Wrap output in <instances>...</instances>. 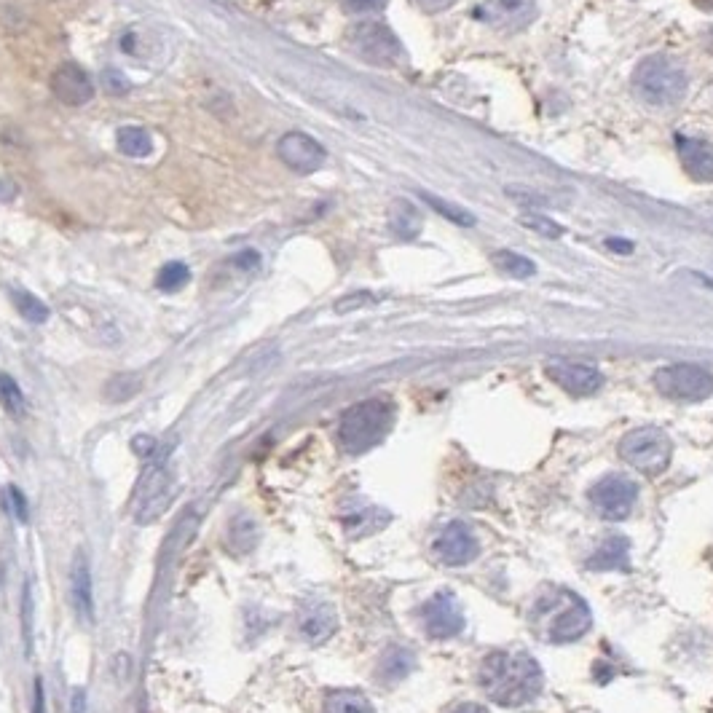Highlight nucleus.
<instances>
[{
    "instance_id": "f257e3e1",
    "label": "nucleus",
    "mask_w": 713,
    "mask_h": 713,
    "mask_svg": "<svg viewBox=\"0 0 713 713\" xmlns=\"http://www.w3.org/2000/svg\"><path fill=\"white\" fill-rule=\"evenodd\" d=\"M478 684L488 700L504 708H518L537 700L542 692V668L529 652L521 649H499L480 663Z\"/></svg>"
},
{
    "instance_id": "f03ea898",
    "label": "nucleus",
    "mask_w": 713,
    "mask_h": 713,
    "mask_svg": "<svg viewBox=\"0 0 713 713\" xmlns=\"http://www.w3.org/2000/svg\"><path fill=\"white\" fill-rule=\"evenodd\" d=\"M531 628L550 644H571L590 630V609L571 590L553 588L531 609Z\"/></svg>"
},
{
    "instance_id": "7ed1b4c3",
    "label": "nucleus",
    "mask_w": 713,
    "mask_h": 713,
    "mask_svg": "<svg viewBox=\"0 0 713 713\" xmlns=\"http://www.w3.org/2000/svg\"><path fill=\"white\" fill-rule=\"evenodd\" d=\"M630 84L644 105L665 110L676 108L687 97L689 76L679 59L668 57V54H652L638 62Z\"/></svg>"
},
{
    "instance_id": "20e7f679",
    "label": "nucleus",
    "mask_w": 713,
    "mask_h": 713,
    "mask_svg": "<svg viewBox=\"0 0 713 713\" xmlns=\"http://www.w3.org/2000/svg\"><path fill=\"white\" fill-rule=\"evenodd\" d=\"M395 408L386 400H362L352 405L341 416L338 424V443L346 453H365L368 448L378 445L392 429Z\"/></svg>"
},
{
    "instance_id": "39448f33",
    "label": "nucleus",
    "mask_w": 713,
    "mask_h": 713,
    "mask_svg": "<svg viewBox=\"0 0 713 713\" xmlns=\"http://www.w3.org/2000/svg\"><path fill=\"white\" fill-rule=\"evenodd\" d=\"M346 46L376 68H395L405 59V49L395 30L378 19H360L346 30Z\"/></svg>"
},
{
    "instance_id": "423d86ee",
    "label": "nucleus",
    "mask_w": 713,
    "mask_h": 713,
    "mask_svg": "<svg viewBox=\"0 0 713 713\" xmlns=\"http://www.w3.org/2000/svg\"><path fill=\"white\" fill-rule=\"evenodd\" d=\"M620 456L633 470L644 472V475H660L671 464L673 443L663 429L641 427L630 432L628 437H622Z\"/></svg>"
},
{
    "instance_id": "0eeeda50",
    "label": "nucleus",
    "mask_w": 713,
    "mask_h": 713,
    "mask_svg": "<svg viewBox=\"0 0 713 713\" xmlns=\"http://www.w3.org/2000/svg\"><path fill=\"white\" fill-rule=\"evenodd\" d=\"M657 392L681 403H700L713 395V373L695 362H673L655 373Z\"/></svg>"
},
{
    "instance_id": "6e6552de",
    "label": "nucleus",
    "mask_w": 713,
    "mask_h": 713,
    "mask_svg": "<svg viewBox=\"0 0 713 713\" xmlns=\"http://www.w3.org/2000/svg\"><path fill=\"white\" fill-rule=\"evenodd\" d=\"M636 496V483L622 475H609L590 488V504L606 521H625L636 507Z\"/></svg>"
},
{
    "instance_id": "1a4fd4ad",
    "label": "nucleus",
    "mask_w": 713,
    "mask_h": 713,
    "mask_svg": "<svg viewBox=\"0 0 713 713\" xmlns=\"http://www.w3.org/2000/svg\"><path fill=\"white\" fill-rule=\"evenodd\" d=\"M172 504V478L164 464H153L145 472L143 483L137 488L135 518L137 523H156Z\"/></svg>"
},
{
    "instance_id": "9d476101",
    "label": "nucleus",
    "mask_w": 713,
    "mask_h": 713,
    "mask_svg": "<svg viewBox=\"0 0 713 713\" xmlns=\"http://www.w3.org/2000/svg\"><path fill=\"white\" fill-rule=\"evenodd\" d=\"M475 19L494 30L515 33L537 19V0H483L475 6Z\"/></svg>"
},
{
    "instance_id": "9b49d317",
    "label": "nucleus",
    "mask_w": 713,
    "mask_h": 713,
    "mask_svg": "<svg viewBox=\"0 0 713 713\" xmlns=\"http://www.w3.org/2000/svg\"><path fill=\"white\" fill-rule=\"evenodd\" d=\"M277 156L295 175H314L317 169L325 167V159H328L325 148L306 132H285L279 137Z\"/></svg>"
},
{
    "instance_id": "f8f14e48",
    "label": "nucleus",
    "mask_w": 713,
    "mask_h": 713,
    "mask_svg": "<svg viewBox=\"0 0 713 713\" xmlns=\"http://www.w3.org/2000/svg\"><path fill=\"white\" fill-rule=\"evenodd\" d=\"M421 625L427 630V636L437 638V641L459 636L464 628V612L456 596L448 590L435 593L427 604L421 606Z\"/></svg>"
},
{
    "instance_id": "ddd939ff",
    "label": "nucleus",
    "mask_w": 713,
    "mask_h": 713,
    "mask_svg": "<svg viewBox=\"0 0 713 713\" xmlns=\"http://www.w3.org/2000/svg\"><path fill=\"white\" fill-rule=\"evenodd\" d=\"M432 553L443 566H464L478 555V537L462 521H451L435 537Z\"/></svg>"
},
{
    "instance_id": "4468645a",
    "label": "nucleus",
    "mask_w": 713,
    "mask_h": 713,
    "mask_svg": "<svg viewBox=\"0 0 713 713\" xmlns=\"http://www.w3.org/2000/svg\"><path fill=\"white\" fill-rule=\"evenodd\" d=\"M547 376L553 378L563 392H569V395L574 397L596 395L598 389H601V384H604L601 370L588 365V362L553 360L550 365H547Z\"/></svg>"
},
{
    "instance_id": "2eb2a0df",
    "label": "nucleus",
    "mask_w": 713,
    "mask_h": 713,
    "mask_svg": "<svg viewBox=\"0 0 713 713\" xmlns=\"http://www.w3.org/2000/svg\"><path fill=\"white\" fill-rule=\"evenodd\" d=\"M51 92L68 108H81V105H89L94 100L92 78L86 76L84 68H78L76 62H65V65H59L54 70Z\"/></svg>"
},
{
    "instance_id": "dca6fc26",
    "label": "nucleus",
    "mask_w": 713,
    "mask_h": 713,
    "mask_svg": "<svg viewBox=\"0 0 713 713\" xmlns=\"http://www.w3.org/2000/svg\"><path fill=\"white\" fill-rule=\"evenodd\" d=\"M676 151L684 172L695 183H713V145L700 137H676Z\"/></svg>"
},
{
    "instance_id": "f3484780",
    "label": "nucleus",
    "mask_w": 713,
    "mask_h": 713,
    "mask_svg": "<svg viewBox=\"0 0 713 713\" xmlns=\"http://www.w3.org/2000/svg\"><path fill=\"white\" fill-rule=\"evenodd\" d=\"M338 628V614L330 604H309L298 614V633L309 644H325Z\"/></svg>"
},
{
    "instance_id": "a211bd4d",
    "label": "nucleus",
    "mask_w": 713,
    "mask_h": 713,
    "mask_svg": "<svg viewBox=\"0 0 713 713\" xmlns=\"http://www.w3.org/2000/svg\"><path fill=\"white\" fill-rule=\"evenodd\" d=\"M70 596H73V606H76L78 617L86 625L94 622V590H92V571L86 563V555L78 553L70 569Z\"/></svg>"
},
{
    "instance_id": "6ab92c4d",
    "label": "nucleus",
    "mask_w": 713,
    "mask_h": 713,
    "mask_svg": "<svg viewBox=\"0 0 713 713\" xmlns=\"http://www.w3.org/2000/svg\"><path fill=\"white\" fill-rule=\"evenodd\" d=\"M258 539H261V531H258V523H255L252 515H236V518H231V523H228L226 529L228 553L236 555V558H242V555L255 550Z\"/></svg>"
},
{
    "instance_id": "aec40b11",
    "label": "nucleus",
    "mask_w": 713,
    "mask_h": 713,
    "mask_svg": "<svg viewBox=\"0 0 713 713\" xmlns=\"http://www.w3.org/2000/svg\"><path fill=\"white\" fill-rule=\"evenodd\" d=\"M389 228L397 239H405V242L416 239L424 228L419 207H413V202H408V199H395L389 207Z\"/></svg>"
},
{
    "instance_id": "412c9836",
    "label": "nucleus",
    "mask_w": 713,
    "mask_h": 713,
    "mask_svg": "<svg viewBox=\"0 0 713 713\" xmlns=\"http://www.w3.org/2000/svg\"><path fill=\"white\" fill-rule=\"evenodd\" d=\"M491 263L502 271L504 277L512 279H531L537 274V263L515 250H496L494 255H491Z\"/></svg>"
},
{
    "instance_id": "4be33fe9",
    "label": "nucleus",
    "mask_w": 713,
    "mask_h": 713,
    "mask_svg": "<svg viewBox=\"0 0 713 713\" xmlns=\"http://www.w3.org/2000/svg\"><path fill=\"white\" fill-rule=\"evenodd\" d=\"M325 713H373V703L357 689H336L325 697Z\"/></svg>"
},
{
    "instance_id": "5701e85b",
    "label": "nucleus",
    "mask_w": 713,
    "mask_h": 713,
    "mask_svg": "<svg viewBox=\"0 0 713 713\" xmlns=\"http://www.w3.org/2000/svg\"><path fill=\"white\" fill-rule=\"evenodd\" d=\"M116 143L118 151L124 153V156H132V159H143L153 148L151 135L145 132L143 126H121L116 135Z\"/></svg>"
},
{
    "instance_id": "b1692460",
    "label": "nucleus",
    "mask_w": 713,
    "mask_h": 713,
    "mask_svg": "<svg viewBox=\"0 0 713 713\" xmlns=\"http://www.w3.org/2000/svg\"><path fill=\"white\" fill-rule=\"evenodd\" d=\"M628 563V542L622 537L606 539L601 550L590 558V569H625Z\"/></svg>"
},
{
    "instance_id": "393cba45",
    "label": "nucleus",
    "mask_w": 713,
    "mask_h": 713,
    "mask_svg": "<svg viewBox=\"0 0 713 713\" xmlns=\"http://www.w3.org/2000/svg\"><path fill=\"white\" fill-rule=\"evenodd\" d=\"M411 671H413V655L408 652V649H400V646L389 649V652L384 655V660H381V679L386 681L405 679Z\"/></svg>"
},
{
    "instance_id": "a878e982",
    "label": "nucleus",
    "mask_w": 713,
    "mask_h": 713,
    "mask_svg": "<svg viewBox=\"0 0 713 713\" xmlns=\"http://www.w3.org/2000/svg\"><path fill=\"white\" fill-rule=\"evenodd\" d=\"M0 403H3V408L14 416V419H22L27 413V403H25V395H22V389H19V384L14 381L11 376H6V373H0Z\"/></svg>"
},
{
    "instance_id": "bb28decb",
    "label": "nucleus",
    "mask_w": 713,
    "mask_h": 713,
    "mask_svg": "<svg viewBox=\"0 0 713 713\" xmlns=\"http://www.w3.org/2000/svg\"><path fill=\"white\" fill-rule=\"evenodd\" d=\"M14 306L19 309V314L27 319V322H33V325H41V322H46L49 319V306L41 301V298H35L33 293H27V290H17L14 293Z\"/></svg>"
},
{
    "instance_id": "cd10ccee",
    "label": "nucleus",
    "mask_w": 713,
    "mask_h": 713,
    "mask_svg": "<svg viewBox=\"0 0 713 713\" xmlns=\"http://www.w3.org/2000/svg\"><path fill=\"white\" fill-rule=\"evenodd\" d=\"M188 279H191V271H188V266L180 261H172L159 271L156 285H159V290H164V293H177V290H183V287L188 285Z\"/></svg>"
},
{
    "instance_id": "c85d7f7f",
    "label": "nucleus",
    "mask_w": 713,
    "mask_h": 713,
    "mask_svg": "<svg viewBox=\"0 0 713 713\" xmlns=\"http://www.w3.org/2000/svg\"><path fill=\"white\" fill-rule=\"evenodd\" d=\"M518 223H521L523 228L534 231V234L547 236V239H558V236L566 234L561 223H555L553 218H547V215H542V212H526V215L518 218Z\"/></svg>"
},
{
    "instance_id": "c756f323",
    "label": "nucleus",
    "mask_w": 713,
    "mask_h": 713,
    "mask_svg": "<svg viewBox=\"0 0 713 713\" xmlns=\"http://www.w3.org/2000/svg\"><path fill=\"white\" fill-rule=\"evenodd\" d=\"M108 400H113V403H124V400H129V397H135L137 392H140V376H116L113 381L108 384Z\"/></svg>"
},
{
    "instance_id": "7c9ffc66",
    "label": "nucleus",
    "mask_w": 713,
    "mask_h": 713,
    "mask_svg": "<svg viewBox=\"0 0 713 713\" xmlns=\"http://www.w3.org/2000/svg\"><path fill=\"white\" fill-rule=\"evenodd\" d=\"M421 199H424L429 207H435L443 218L453 220V223H459V226H475V218H472L467 210H462V207H453V204L443 202V199H437V196H429V193H421Z\"/></svg>"
},
{
    "instance_id": "2f4dec72",
    "label": "nucleus",
    "mask_w": 713,
    "mask_h": 713,
    "mask_svg": "<svg viewBox=\"0 0 713 713\" xmlns=\"http://www.w3.org/2000/svg\"><path fill=\"white\" fill-rule=\"evenodd\" d=\"M22 630H25V644L27 652H30V646H33V590H30V585L22 596Z\"/></svg>"
},
{
    "instance_id": "473e14b6",
    "label": "nucleus",
    "mask_w": 713,
    "mask_h": 713,
    "mask_svg": "<svg viewBox=\"0 0 713 713\" xmlns=\"http://www.w3.org/2000/svg\"><path fill=\"white\" fill-rule=\"evenodd\" d=\"M507 196L512 202L521 204V207H542L545 204V196L529 191V188H515V185H507Z\"/></svg>"
},
{
    "instance_id": "72a5a7b5",
    "label": "nucleus",
    "mask_w": 713,
    "mask_h": 713,
    "mask_svg": "<svg viewBox=\"0 0 713 713\" xmlns=\"http://www.w3.org/2000/svg\"><path fill=\"white\" fill-rule=\"evenodd\" d=\"M389 3V0H341V6L352 14H376Z\"/></svg>"
},
{
    "instance_id": "f704fd0d",
    "label": "nucleus",
    "mask_w": 713,
    "mask_h": 713,
    "mask_svg": "<svg viewBox=\"0 0 713 713\" xmlns=\"http://www.w3.org/2000/svg\"><path fill=\"white\" fill-rule=\"evenodd\" d=\"M413 6L427 14H440V11H448L451 6H456L459 0H411Z\"/></svg>"
},
{
    "instance_id": "c9c22d12",
    "label": "nucleus",
    "mask_w": 713,
    "mask_h": 713,
    "mask_svg": "<svg viewBox=\"0 0 713 713\" xmlns=\"http://www.w3.org/2000/svg\"><path fill=\"white\" fill-rule=\"evenodd\" d=\"M258 263H261V255L255 250H244V252H239L234 258V266L236 269H244V271H252V269H258Z\"/></svg>"
},
{
    "instance_id": "e433bc0d",
    "label": "nucleus",
    "mask_w": 713,
    "mask_h": 713,
    "mask_svg": "<svg viewBox=\"0 0 713 713\" xmlns=\"http://www.w3.org/2000/svg\"><path fill=\"white\" fill-rule=\"evenodd\" d=\"M102 81H105V86H108V92L113 94H124L129 86H126V78L121 76V73H116V70H108V73H102Z\"/></svg>"
},
{
    "instance_id": "4c0bfd02",
    "label": "nucleus",
    "mask_w": 713,
    "mask_h": 713,
    "mask_svg": "<svg viewBox=\"0 0 713 713\" xmlns=\"http://www.w3.org/2000/svg\"><path fill=\"white\" fill-rule=\"evenodd\" d=\"M9 494H11V502H14V510H17V518L22 523H27V518H30V512H27L25 494H22V491H19V488H14V486L9 488Z\"/></svg>"
},
{
    "instance_id": "58836bf2",
    "label": "nucleus",
    "mask_w": 713,
    "mask_h": 713,
    "mask_svg": "<svg viewBox=\"0 0 713 713\" xmlns=\"http://www.w3.org/2000/svg\"><path fill=\"white\" fill-rule=\"evenodd\" d=\"M362 303H373V295L370 293H360V295H349L346 301H341L336 306L338 311H349V309H357V306H362Z\"/></svg>"
},
{
    "instance_id": "ea45409f",
    "label": "nucleus",
    "mask_w": 713,
    "mask_h": 713,
    "mask_svg": "<svg viewBox=\"0 0 713 713\" xmlns=\"http://www.w3.org/2000/svg\"><path fill=\"white\" fill-rule=\"evenodd\" d=\"M17 193H19L17 183H11V180H6V177H0V204L14 202V199H17Z\"/></svg>"
},
{
    "instance_id": "a19ab883",
    "label": "nucleus",
    "mask_w": 713,
    "mask_h": 713,
    "mask_svg": "<svg viewBox=\"0 0 713 713\" xmlns=\"http://www.w3.org/2000/svg\"><path fill=\"white\" fill-rule=\"evenodd\" d=\"M33 713H43V684L41 679H35V705Z\"/></svg>"
},
{
    "instance_id": "79ce46f5",
    "label": "nucleus",
    "mask_w": 713,
    "mask_h": 713,
    "mask_svg": "<svg viewBox=\"0 0 713 713\" xmlns=\"http://www.w3.org/2000/svg\"><path fill=\"white\" fill-rule=\"evenodd\" d=\"M451 713H488L483 705H475V703H464L459 705V708H453Z\"/></svg>"
},
{
    "instance_id": "37998d69",
    "label": "nucleus",
    "mask_w": 713,
    "mask_h": 713,
    "mask_svg": "<svg viewBox=\"0 0 713 713\" xmlns=\"http://www.w3.org/2000/svg\"><path fill=\"white\" fill-rule=\"evenodd\" d=\"M606 244H609L612 250L622 252V255H628V252L633 250V244H630V242H622V239H609V242H606Z\"/></svg>"
},
{
    "instance_id": "c03bdc74",
    "label": "nucleus",
    "mask_w": 713,
    "mask_h": 713,
    "mask_svg": "<svg viewBox=\"0 0 713 713\" xmlns=\"http://www.w3.org/2000/svg\"><path fill=\"white\" fill-rule=\"evenodd\" d=\"M697 9L705 11V14H713V0H692Z\"/></svg>"
}]
</instances>
